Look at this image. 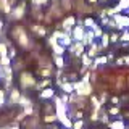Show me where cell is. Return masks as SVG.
Listing matches in <instances>:
<instances>
[{
	"mask_svg": "<svg viewBox=\"0 0 129 129\" xmlns=\"http://www.w3.org/2000/svg\"><path fill=\"white\" fill-rule=\"evenodd\" d=\"M11 37L16 39V42H18V45L21 47V48H29L31 45V40H29V36H27V32L26 29L21 26V24H16V26L11 29Z\"/></svg>",
	"mask_w": 129,
	"mask_h": 129,
	"instance_id": "1",
	"label": "cell"
},
{
	"mask_svg": "<svg viewBox=\"0 0 129 129\" xmlns=\"http://www.w3.org/2000/svg\"><path fill=\"white\" fill-rule=\"evenodd\" d=\"M73 86H74V92L81 97H87L92 94V90H94V87H92L90 82H82V81H76V82H73Z\"/></svg>",
	"mask_w": 129,
	"mask_h": 129,
	"instance_id": "2",
	"label": "cell"
},
{
	"mask_svg": "<svg viewBox=\"0 0 129 129\" xmlns=\"http://www.w3.org/2000/svg\"><path fill=\"white\" fill-rule=\"evenodd\" d=\"M26 10H27L26 2H24V0H21V2H19L18 5L13 8V11H11V15L8 16V18H10L11 21H19V19H23L24 16H26Z\"/></svg>",
	"mask_w": 129,
	"mask_h": 129,
	"instance_id": "3",
	"label": "cell"
},
{
	"mask_svg": "<svg viewBox=\"0 0 129 129\" xmlns=\"http://www.w3.org/2000/svg\"><path fill=\"white\" fill-rule=\"evenodd\" d=\"M19 84H21V89H29V87H36V78L27 71H21L19 74Z\"/></svg>",
	"mask_w": 129,
	"mask_h": 129,
	"instance_id": "4",
	"label": "cell"
},
{
	"mask_svg": "<svg viewBox=\"0 0 129 129\" xmlns=\"http://www.w3.org/2000/svg\"><path fill=\"white\" fill-rule=\"evenodd\" d=\"M76 24H78V21H76V16H74V15H70V16H66V18H63V19H61L63 32H70V34H71Z\"/></svg>",
	"mask_w": 129,
	"mask_h": 129,
	"instance_id": "5",
	"label": "cell"
},
{
	"mask_svg": "<svg viewBox=\"0 0 129 129\" xmlns=\"http://www.w3.org/2000/svg\"><path fill=\"white\" fill-rule=\"evenodd\" d=\"M86 32H87V29L84 27V24H76L73 32H71L73 40H74V42H82V39L86 37Z\"/></svg>",
	"mask_w": 129,
	"mask_h": 129,
	"instance_id": "6",
	"label": "cell"
},
{
	"mask_svg": "<svg viewBox=\"0 0 129 129\" xmlns=\"http://www.w3.org/2000/svg\"><path fill=\"white\" fill-rule=\"evenodd\" d=\"M19 99H21V92H19L18 89H11V90L8 92L7 103L10 105V107H15V105H18V103H19Z\"/></svg>",
	"mask_w": 129,
	"mask_h": 129,
	"instance_id": "7",
	"label": "cell"
},
{
	"mask_svg": "<svg viewBox=\"0 0 129 129\" xmlns=\"http://www.w3.org/2000/svg\"><path fill=\"white\" fill-rule=\"evenodd\" d=\"M31 31L34 32L37 37H45V36H47V26L39 24V23H32L31 24Z\"/></svg>",
	"mask_w": 129,
	"mask_h": 129,
	"instance_id": "8",
	"label": "cell"
},
{
	"mask_svg": "<svg viewBox=\"0 0 129 129\" xmlns=\"http://www.w3.org/2000/svg\"><path fill=\"white\" fill-rule=\"evenodd\" d=\"M100 50H102V47H100V44L94 42V44H92L90 47H87V52H86V53H87L89 56H90L92 60H95L97 56H100V55H99V53H100Z\"/></svg>",
	"mask_w": 129,
	"mask_h": 129,
	"instance_id": "9",
	"label": "cell"
},
{
	"mask_svg": "<svg viewBox=\"0 0 129 129\" xmlns=\"http://www.w3.org/2000/svg\"><path fill=\"white\" fill-rule=\"evenodd\" d=\"M53 97H55V87H47V89L39 92L40 100H48V99H53Z\"/></svg>",
	"mask_w": 129,
	"mask_h": 129,
	"instance_id": "10",
	"label": "cell"
},
{
	"mask_svg": "<svg viewBox=\"0 0 129 129\" xmlns=\"http://www.w3.org/2000/svg\"><path fill=\"white\" fill-rule=\"evenodd\" d=\"M73 47H74V58L81 60V56L86 53V45H84L82 42H74Z\"/></svg>",
	"mask_w": 129,
	"mask_h": 129,
	"instance_id": "11",
	"label": "cell"
},
{
	"mask_svg": "<svg viewBox=\"0 0 129 129\" xmlns=\"http://www.w3.org/2000/svg\"><path fill=\"white\" fill-rule=\"evenodd\" d=\"M58 44H60V45H63V47H66V48L71 47L73 44H74V40H73V36L70 34V32H64L63 37L58 40Z\"/></svg>",
	"mask_w": 129,
	"mask_h": 129,
	"instance_id": "12",
	"label": "cell"
},
{
	"mask_svg": "<svg viewBox=\"0 0 129 129\" xmlns=\"http://www.w3.org/2000/svg\"><path fill=\"white\" fill-rule=\"evenodd\" d=\"M58 121H60V124H61L64 129H73V123H74V121H73L68 115L66 116H60Z\"/></svg>",
	"mask_w": 129,
	"mask_h": 129,
	"instance_id": "13",
	"label": "cell"
},
{
	"mask_svg": "<svg viewBox=\"0 0 129 129\" xmlns=\"http://www.w3.org/2000/svg\"><path fill=\"white\" fill-rule=\"evenodd\" d=\"M82 24H84V27H86V29H94L95 26H99V23H97L95 19L92 18V16H87V18H84V19H82Z\"/></svg>",
	"mask_w": 129,
	"mask_h": 129,
	"instance_id": "14",
	"label": "cell"
},
{
	"mask_svg": "<svg viewBox=\"0 0 129 129\" xmlns=\"http://www.w3.org/2000/svg\"><path fill=\"white\" fill-rule=\"evenodd\" d=\"M39 76L40 78H44V79H50V76H53L55 73L53 70H50V68H39Z\"/></svg>",
	"mask_w": 129,
	"mask_h": 129,
	"instance_id": "15",
	"label": "cell"
},
{
	"mask_svg": "<svg viewBox=\"0 0 129 129\" xmlns=\"http://www.w3.org/2000/svg\"><path fill=\"white\" fill-rule=\"evenodd\" d=\"M53 64L58 68V70H64L66 60H64V56H53Z\"/></svg>",
	"mask_w": 129,
	"mask_h": 129,
	"instance_id": "16",
	"label": "cell"
},
{
	"mask_svg": "<svg viewBox=\"0 0 129 129\" xmlns=\"http://www.w3.org/2000/svg\"><path fill=\"white\" fill-rule=\"evenodd\" d=\"M52 50H53V56H64V53H66L68 48L58 44V45H55L53 48H52Z\"/></svg>",
	"mask_w": 129,
	"mask_h": 129,
	"instance_id": "17",
	"label": "cell"
},
{
	"mask_svg": "<svg viewBox=\"0 0 129 129\" xmlns=\"http://www.w3.org/2000/svg\"><path fill=\"white\" fill-rule=\"evenodd\" d=\"M19 107H21L23 108V110H24V108H27V107H32V100L29 99V97H24V95H21V99H19Z\"/></svg>",
	"mask_w": 129,
	"mask_h": 129,
	"instance_id": "18",
	"label": "cell"
},
{
	"mask_svg": "<svg viewBox=\"0 0 129 129\" xmlns=\"http://www.w3.org/2000/svg\"><path fill=\"white\" fill-rule=\"evenodd\" d=\"M81 61H82V66L89 68V70H90V66L94 64V60H92V58H90V56H89L87 53H84L82 56H81Z\"/></svg>",
	"mask_w": 129,
	"mask_h": 129,
	"instance_id": "19",
	"label": "cell"
},
{
	"mask_svg": "<svg viewBox=\"0 0 129 129\" xmlns=\"http://www.w3.org/2000/svg\"><path fill=\"white\" fill-rule=\"evenodd\" d=\"M60 89H61V92H64V94H70V95L74 94V86H73V82H64Z\"/></svg>",
	"mask_w": 129,
	"mask_h": 129,
	"instance_id": "20",
	"label": "cell"
},
{
	"mask_svg": "<svg viewBox=\"0 0 129 129\" xmlns=\"http://www.w3.org/2000/svg\"><path fill=\"white\" fill-rule=\"evenodd\" d=\"M108 126H110V129H126V124H124L123 119H116L113 123H110Z\"/></svg>",
	"mask_w": 129,
	"mask_h": 129,
	"instance_id": "21",
	"label": "cell"
},
{
	"mask_svg": "<svg viewBox=\"0 0 129 129\" xmlns=\"http://www.w3.org/2000/svg\"><path fill=\"white\" fill-rule=\"evenodd\" d=\"M60 7L63 11H71L73 10V0H60Z\"/></svg>",
	"mask_w": 129,
	"mask_h": 129,
	"instance_id": "22",
	"label": "cell"
},
{
	"mask_svg": "<svg viewBox=\"0 0 129 129\" xmlns=\"http://www.w3.org/2000/svg\"><path fill=\"white\" fill-rule=\"evenodd\" d=\"M50 82H52L50 79H42L40 82H37V84H36V89H37V90H44V89L50 87Z\"/></svg>",
	"mask_w": 129,
	"mask_h": 129,
	"instance_id": "23",
	"label": "cell"
},
{
	"mask_svg": "<svg viewBox=\"0 0 129 129\" xmlns=\"http://www.w3.org/2000/svg\"><path fill=\"white\" fill-rule=\"evenodd\" d=\"M108 45H110V36L105 32L102 36V39H100V47H102V50H103V48H107Z\"/></svg>",
	"mask_w": 129,
	"mask_h": 129,
	"instance_id": "24",
	"label": "cell"
},
{
	"mask_svg": "<svg viewBox=\"0 0 129 129\" xmlns=\"http://www.w3.org/2000/svg\"><path fill=\"white\" fill-rule=\"evenodd\" d=\"M108 63V56H97V58L94 60V64L97 68L100 66V64H107Z\"/></svg>",
	"mask_w": 129,
	"mask_h": 129,
	"instance_id": "25",
	"label": "cell"
},
{
	"mask_svg": "<svg viewBox=\"0 0 129 129\" xmlns=\"http://www.w3.org/2000/svg\"><path fill=\"white\" fill-rule=\"evenodd\" d=\"M92 31H94V34H95V39H102V36L105 34V32H103V27L100 26V24H99V26H95Z\"/></svg>",
	"mask_w": 129,
	"mask_h": 129,
	"instance_id": "26",
	"label": "cell"
},
{
	"mask_svg": "<svg viewBox=\"0 0 129 129\" xmlns=\"http://www.w3.org/2000/svg\"><path fill=\"white\" fill-rule=\"evenodd\" d=\"M47 44H48V45H50L52 48H53L55 45H58V39H56L53 34H50V36L47 37Z\"/></svg>",
	"mask_w": 129,
	"mask_h": 129,
	"instance_id": "27",
	"label": "cell"
},
{
	"mask_svg": "<svg viewBox=\"0 0 129 129\" xmlns=\"http://www.w3.org/2000/svg\"><path fill=\"white\" fill-rule=\"evenodd\" d=\"M5 56H8V47L7 44L0 42V58H5Z\"/></svg>",
	"mask_w": 129,
	"mask_h": 129,
	"instance_id": "28",
	"label": "cell"
},
{
	"mask_svg": "<svg viewBox=\"0 0 129 129\" xmlns=\"http://www.w3.org/2000/svg\"><path fill=\"white\" fill-rule=\"evenodd\" d=\"M44 121H45V123H55V121H58V116H56V113L45 115V116H44Z\"/></svg>",
	"mask_w": 129,
	"mask_h": 129,
	"instance_id": "29",
	"label": "cell"
},
{
	"mask_svg": "<svg viewBox=\"0 0 129 129\" xmlns=\"http://www.w3.org/2000/svg\"><path fill=\"white\" fill-rule=\"evenodd\" d=\"M31 3H32V7H37V8H40V7H45V5H48V0H31Z\"/></svg>",
	"mask_w": 129,
	"mask_h": 129,
	"instance_id": "30",
	"label": "cell"
},
{
	"mask_svg": "<svg viewBox=\"0 0 129 129\" xmlns=\"http://www.w3.org/2000/svg\"><path fill=\"white\" fill-rule=\"evenodd\" d=\"M90 102H92V107H94V110H100L102 103H100V100L97 99V97H94V95H92V97H90Z\"/></svg>",
	"mask_w": 129,
	"mask_h": 129,
	"instance_id": "31",
	"label": "cell"
},
{
	"mask_svg": "<svg viewBox=\"0 0 129 129\" xmlns=\"http://www.w3.org/2000/svg\"><path fill=\"white\" fill-rule=\"evenodd\" d=\"M0 66H2V68L11 66V58H10V56H5V58H0Z\"/></svg>",
	"mask_w": 129,
	"mask_h": 129,
	"instance_id": "32",
	"label": "cell"
},
{
	"mask_svg": "<svg viewBox=\"0 0 129 129\" xmlns=\"http://www.w3.org/2000/svg\"><path fill=\"white\" fill-rule=\"evenodd\" d=\"M7 103V94H5V89L0 87V108Z\"/></svg>",
	"mask_w": 129,
	"mask_h": 129,
	"instance_id": "33",
	"label": "cell"
},
{
	"mask_svg": "<svg viewBox=\"0 0 129 129\" xmlns=\"http://www.w3.org/2000/svg\"><path fill=\"white\" fill-rule=\"evenodd\" d=\"M118 8L121 11H126V10H129V0H119V3H118Z\"/></svg>",
	"mask_w": 129,
	"mask_h": 129,
	"instance_id": "34",
	"label": "cell"
},
{
	"mask_svg": "<svg viewBox=\"0 0 129 129\" xmlns=\"http://www.w3.org/2000/svg\"><path fill=\"white\" fill-rule=\"evenodd\" d=\"M119 40H121V42H123V44H129V31H127V29L124 31L123 34H121V37H119Z\"/></svg>",
	"mask_w": 129,
	"mask_h": 129,
	"instance_id": "35",
	"label": "cell"
},
{
	"mask_svg": "<svg viewBox=\"0 0 129 129\" xmlns=\"http://www.w3.org/2000/svg\"><path fill=\"white\" fill-rule=\"evenodd\" d=\"M84 127V119H76L73 123V129H82Z\"/></svg>",
	"mask_w": 129,
	"mask_h": 129,
	"instance_id": "36",
	"label": "cell"
},
{
	"mask_svg": "<svg viewBox=\"0 0 129 129\" xmlns=\"http://www.w3.org/2000/svg\"><path fill=\"white\" fill-rule=\"evenodd\" d=\"M60 99H61L63 103L70 105V94H64V92H61V95H60Z\"/></svg>",
	"mask_w": 129,
	"mask_h": 129,
	"instance_id": "37",
	"label": "cell"
},
{
	"mask_svg": "<svg viewBox=\"0 0 129 129\" xmlns=\"http://www.w3.org/2000/svg\"><path fill=\"white\" fill-rule=\"evenodd\" d=\"M100 121H102V123H108V113H105L103 110H100Z\"/></svg>",
	"mask_w": 129,
	"mask_h": 129,
	"instance_id": "38",
	"label": "cell"
},
{
	"mask_svg": "<svg viewBox=\"0 0 129 129\" xmlns=\"http://www.w3.org/2000/svg\"><path fill=\"white\" fill-rule=\"evenodd\" d=\"M8 56H10L11 60L16 58V48L15 47H10V48H8Z\"/></svg>",
	"mask_w": 129,
	"mask_h": 129,
	"instance_id": "39",
	"label": "cell"
},
{
	"mask_svg": "<svg viewBox=\"0 0 129 129\" xmlns=\"http://www.w3.org/2000/svg\"><path fill=\"white\" fill-rule=\"evenodd\" d=\"M23 113H24L26 116H31L32 113H34V107H27V108H24V110H23Z\"/></svg>",
	"mask_w": 129,
	"mask_h": 129,
	"instance_id": "40",
	"label": "cell"
},
{
	"mask_svg": "<svg viewBox=\"0 0 129 129\" xmlns=\"http://www.w3.org/2000/svg\"><path fill=\"white\" fill-rule=\"evenodd\" d=\"M119 37H121V36H118V34L115 32V34H111V36H110V42H111V44H116V42L119 40Z\"/></svg>",
	"mask_w": 129,
	"mask_h": 129,
	"instance_id": "41",
	"label": "cell"
},
{
	"mask_svg": "<svg viewBox=\"0 0 129 129\" xmlns=\"http://www.w3.org/2000/svg\"><path fill=\"white\" fill-rule=\"evenodd\" d=\"M21 68H23V60H18L16 64L13 66V70H21Z\"/></svg>",
	"mask_w": 129,
	"mask_h": 129,
	"instance_id": "42",
	"label": "cell"
},
{
	"mask_svg": "<svg viewBox=\"0 0 129 129\" xmlns=\"http://www.w3.org/2000/svg\"><path fill=\"white\" fill-rule=\"evenodd\" d=\"M108 113H110V115H118V113H119V108L118 107H113V108H110V111H108Z\"/></svg>",
	"mask_w": 129,
	"mask_h": 129,
	"instance_id": "43",
	"label": "cell"
},
{
	"mask_svg": "<svg viewBox=\"0 0 129 129\" xmlns=\"http://www.w3.org/2000/svg\"><path fill=\"white\" fill-rule=\"evenodd\" d=\"M3 26H5V23H3L2 19H0V39L3 37Z\"/></svg>",
	"mask_w": 129,
	"mask_h": 129,
	"instance_id": "44",
	"label": "cell"
},
{
	"mask_svg": "<svg viewBox=\"0 0 129 129\" xmlns=\"http://www.w3.org/2000/svg\"><path fill=\"white\" fill-rule=\"evenodd\" d=\"M123 63H124V56H121V58H118V60H116V63H115V64H118V66H121Z\"/></svg>",
	"mask_w": 129,
	"mask_h": 129,
	"instance_id": "45",
	"label": "cell"
},
{
	"mask_svg": "<svg viewBox=\"0 0 129 129\" xmlns=\"http://www.w3.org/2000/svg\"><path fill=\"white\" fill-rule=\"evenodd\" d=\"M5 129H19V124L15 123V124H11V126H8V127H5Z\"/></svg>",
	"mask_w": 129,
	"mask_h": 129,
	"instance_id": "46",
	"label": "cell"
},
{
	"mask_svg": "<svg viewBox=\"0 0 129 129\" xmlns=\"http://www.w3.org/2000/svg\"><path fill=\"white\" fill-rule=\"evenodd\" d=\"M111 103H115L116 107H118V105H119V99H118V97H113V99H111Z\"/></svg>",
	"mask_w": 129,
	"mask_h": 129,
	"instance_id": "47",
	"label": "cell"
},
{
	"mask_svg": "<svg viewBox=\"0 0 129 129\" xmlns=\"http://www.w3.org/2000/svg\"><path fill=\"white\" fill-rule=\"evenodd\" d=\"M86 2H87V3H89V5H90V7H94L95 3L99 2V0H86Z\"/></svg>",
	"mask_w": 129,
	"mask_h": 129,
	"instance_id": "48",
	"label": "cell"
},
{
	"mask_svg": "<svg viewBox=\"0 0 129 129\" xmlns=\"http://www.w3.org/2000/svg\"><path fill=\"white\" fill-rule=\"evenodd\" d=\"M99 2H102V3H105V2H110V0H99Z\"/></svg>",
	"mask_w": 129,
	"mask_h": 129,
	"instance_id": "49",
	"label": "cell"
},
{
	"mask_svg": "<svg viewBox=\"0 0 129 129\" xmlns=\"http://www.w3.org/2000/svg\"><path fill=\"white\" fill-rule=\"evenodd\" d=\"M0 11H2V2H0Z\"/></svg>",
	"mask_w": 129,
	"mask_h": 129,
	"instance_id": "50",
	"label": "cell"
},
{
	"mask_svg": "<svg viewBox=\"0 0 129 129\" xmlns=\"http://www.w3.org/2000/svg\"><path fill=\"white\" fill-rule=\"evenodd\" d=\"M55 129H63V127H55Z\"/></svg>",
	"mask_w": 129,
	"mask_h": 129,
	"instance_id": "51",
	"label": "cell"
},
{
	"mask_svg": "<svg viewBox=\"0 0 129 129\" xmlns=\"http://www.w3.org/2000/svg\"><path fill=\"white\" fill-rule=\"evenodd\" d=\"M53 2H55V0H53Z\"/></svg>",
	"mask_w": 129,
	"mask_h": 129,
	"instance_id": "52",
	"label": "cell"
}]
</instances>
